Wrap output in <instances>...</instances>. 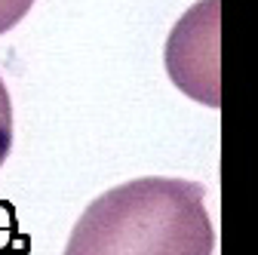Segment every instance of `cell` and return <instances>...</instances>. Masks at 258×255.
Instances as JSON below:
<instances>
[{"label":"cell","instance_id":"obj_2","mask_svg":"<svg viewBox=\"0 0 258 255\" xmlns=\"http://www.w3.org/2000/svg\"><path fill=\"white\" fill-rule=\"evenodd\" d=\"M218 13L221 0L194 4L166 40V71L194 102L218 108Z\"/></svg>","mask_w":258,"mask_h":255},{"label":"cell","instance_id":"obj_4","mask_svg":"<svg viewBox=\"0 0 258 255\" xmlns=\"http://www.w3.org/2000/svg\"><path fill=\"white\" fill-rule=\"evenodd\" d=\"M31 7H34V0H0V34L13 31L28 16Z\"/></svg>","mask_w":258,"mask_h":255},{"label":"cell","instance_id":"obj_1","mask_svg":"<svg viewBox=\"0 0 258 255\" xmlns=\"http://www.w3.org/2000/svg\"><path fill=\"white\" fill-rule=\"evenodd\" d=\"M61 255H215L206 190L163 175L123 181L83 209Z\"/></svg>","mask_w":258,"mask_h":255},{"label":"cell","instance_id":"obj_3","mask_svg":"<svg viewBox=\"0 0 258 255\" xmlns=\"http://www.w3.org/2000/svg\"><path fill=\"white\" fill-rule=\"evenodd\" d=\"M10 148H13V102L4 77H0V166L7 163Z\"/></svg>","mask_w":258,"mask_h":255}]
</instances>
